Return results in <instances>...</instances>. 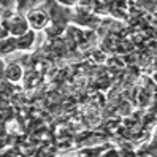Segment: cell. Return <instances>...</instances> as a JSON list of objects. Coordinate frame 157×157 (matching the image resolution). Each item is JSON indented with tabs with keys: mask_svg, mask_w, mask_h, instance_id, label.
<instances>
[{
	"mask_svg": "<svg viewBox=\"0 0 157 157\" xmlns=\"http://www.w3.org/2000/svg\"><path fill=\"white\" fill-rule=\"evenodd\" d=\"M3 130L8 133V135H17V133H21L22 130V125H21V121L17 117H10V119H6V121L3 122Z\"/></svg>",
	"mask_w": 157,
	"mask_h": 157,
	"instance_id": "cell-7",
	"label": "cell"
},
{
	"mask_svg": "<svg viewBox=\"0 0 157 157\" xmlns=\"http://www.w3.org/2000/svg\"><path fill=\"white\" fill-rule=\"evenodd\" d=\"M89 59L94 62L95 65H105L108 56H106V52H103L101 49H92L89 52Z\"/></svg>",
	"mask_w": 157,
	"mask_h": 157,
	"instance_id": "cell-8",
	"label": "cell"
},
{
	"mask_svg": "<svg viewBox=\"0 0 157 157\" xmlns=\"http://www.w3.org/2000/svg\"><path fill=\"white\" fill-rule=\"evenodd\" d=\"M106 147H109L108 143H105V144L100 143L97 146H82V147L75 151V155L76 157H100L101 152H103Z\"/></svg>",
	"mask_w": 157,
	"mask_h": 157,
	"instance_id": "cell-5",
	"label": "cell"
},
{
	"mask_svg": "<svg viewBox=\"0 0 157 157\" xmlns=\"http://www.w3.org/2000/svg\"><path fill=\"white\" fill-rule=\"evenodd\" d=\"M3 24L8 35L13 36V38H19V36H24L27 32H30L25 16H22L21 13H14V11L3 13Z\"/></svg>",
	"mask_w": 157,
	"mask_h": 157,
	"instance_id": "cell-1",
	"label": "cell"
},
{
	"mask_svg": "<svg viewBox=\"0 0 157 157\" xmlns=\"http://www.w3.org/2000/svg\"><path fill=\"white\" fill-rule=\"evenodd\" d=\"M25 19H27L29 27L35 32V30H41V29H44V27L48 25L49 16L46 14L43 10L33 8V10H29V13H27V16H25Z\"/></svg>",
	"mask_w": 157,
	"mask_h": 157,
	"instance_id": "cell-2",
	"label": "cell"
},
{
	"mask_svg": "<svg viewBox=\"0 0 157 157\" xmlns=\"http://www.w3.org/2000/svg\"><path fill=\"white\" fill-rule=\"evenodd\" d=\"M8 32H6V29H5V24H3V14H0V41L2 40H5V38H8Z\"/></svg>",
	"mask_w": 157,
	"mask_h": 157,
	"instance_id": "cell-10",
	"label": "cell"
},
{
	"mask_svg": "<svg viewBox=\"0 0 157 157\" xmlns=\"http://www.w3.org/2000/svg\"><path fill=\"white\" fill-rule=\"evenodd\" d=\"M100 157H117V149H114V147H106V149L101 152Z\"/></svg>",
	"mask_w": 157,
	"mask_h": 157,
	"instance_id": "cell-11",
	"label": "cell"
},
{
	"mask_svg": "<svg viewBox=\"0 0 157 157\" xmlns=\"http://www.w3.org/2000/svg\"><path fill=\"white\" fill-rule=\"evenodd\" d=\"M108 14L114 21H127L130 14V2H109Z\"/></svg>",
	"mask_w": 157,
	"mask_h": 157,
	"instance_id": "cell-3",
	"label": "cell"
},
{
	"mask_svg": "<svg viewBox=\"0 0 157 157\" xmlns=\"http://www.w3.org/2000/svg\"><path fill=\"white\" fill-rule=\"evenodd\" d=\"M43 76L40 75L38 71H35V70H29V71H25L24 73V89L25 90H35L36 87L40 86V82H41Z\"/></svg>",
	"mask_w": 157,
	"mask_h": 157,
	"instance_id": "cell-6",
	"label": "cell"
},
{
	"mask_svg": "<svg viewBox=\"0 0 157 157\" xmlns=\"http://www.w3.org/2000/svg\"><path fill=\"white\" fill-rule=\"evenodd\" d=\"M117 157H136V152L133 151L132 146H127L125 143L117 149Z\"/></svg>",
	"mask_w": 157,
	"mask_h": 157,
	"instance_id": "cell-9",
	"label": "cell"
},
{
	"mask_svg": "<svg viewBox=\"0 0 157 157\" xmlns=\"http://www.w3.org/2000/svg\"><path fill=\"white\" fill-rule=\"evenodd\" d=\"M3 78L8 82H11V84H17V82H21L22 78H24V68L17 62L6 63L5 68H3Z\"/></svg>",
	"mask_w": 157,
	"mask_h": 157,
	"instance_id": "cell-4",
	"label": "cell"
}]
</instances>
